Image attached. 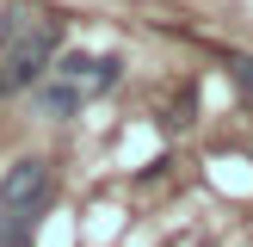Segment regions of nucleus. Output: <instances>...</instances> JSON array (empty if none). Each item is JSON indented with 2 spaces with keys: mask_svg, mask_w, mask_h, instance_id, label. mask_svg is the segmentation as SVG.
Masks as SVG:
<instances>
[{
  "mask_svg": "<svg viewBox=\"0 0 253 247\" xmlns=\"http://www.w3.org/2000/svg\"><path fill=\"white\" fill-rule=\"evenodd\" d=\"M62 49V19L49 12H25V6H6L0 12V93H25L49 74Z\"/></svg>",
  "mask_w": 253,
  "mask_h": 247,
  "instance_id": "1",
  "label": "nucleus"
},
{
  "mask_svg": "<svg viewBox=\"0 0 253 247\" xmlns=\"http://www.w3.org/2000/svg\"><path fill=\"white\" fill-rule=\"evenodd\" d=\"M49 198H56V173H49V161L25 155V161H12V167L0 173V210H12V216H37Z\"/></svg>",
  "mask_w": 253,
  "mask_h": 247,
  "instance_id": "2",
  "label": "nucleus"
},
{
  "mask_svg": "<svg viewBox=\"0 0 253 247\" xmlns=\"http://www.w3.org/2000/svg\"><path fill=\"white\" fill-rule=\"evenodd\" d=\"M81 86H74V81H62V86H43V93H37V105H43L49 111V118H68V111H81Z\"/></svg>",
  "mask_w": 253,
  "mask_h": 247,
  "instance_id": "3",
  "label": "nucleus"
},
{
  "mask_svg": "<svg viewBox=\"0 0 253 247\" xmlns=\"http://www.w3.org/2000/svg\"><path fill=\"white\" fill-rule=\"evenodd\" d=\"M118 56H93V81H86V93H105V86H118Z\"/></svg>",
  "mask_w": 253,
  "mask_h": 247,
  "instance_id": "4",
  "label": "nucleus"
},
{
  "mask_svg": "<svg viewBox=\"0 0 253 247\" xmlns=\"http://www.w3.org/2000/svg\"><path fill=\"white\" fill-rule=\"evenodd\" d=\"M0 247H31V229H25V216L0 210Z\"/></svg>",
  "mask_w": 253,
  "mask_h": 247,
  "instance_id": "5",
  "label": "nucleus"
},
{
  "mask_svg": "<svg viewBox=\"0 0 253 247\" xmlns=\"http://www.w3.org/2000/svg\"><path fill=\"white\" fill-rule=\"evenodd\" d=\"M229 81H235V93L253 105V56H229Z\"/></svg>",
  "mask_w": 253,
  "mask_h": 247,
  "instance_id": "6",
  "label": "nucleus"
}]
</instances>
